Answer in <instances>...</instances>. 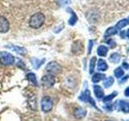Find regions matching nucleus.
I'll use <instances>...</instances> for the list:
<instances>
[{
    "mask_svg": "<svg viewBox=\"0 0 129 121\" xmlns=\"http://www.w3.org/2000/svg\"><path fill=\"white\" fill-rule=\"evenodd\" d=\"M114 74H115V76L116 77V78H121V77H123V74H124V71L123 70V69L121 67H118L116 68L115 71H114Z\"/></svg>",
    "mask_w": 129,
    "mask_h": 121,
    "instance_id": "5701e85b",
    "label": "nucleus"
},
{
    "mask_svg": "<svg viewBox=\"0 0 129 121\" xmlns=\"http://www.w3.org/2000/svg\"><path fill=\"white\" fill-rule=\"evenodd\" d=\"M93 45H94V41H93L92 40H90V41H89V46H88V53L89 54H90L91 52V51H92Z\"/></svg>",
    "mask_w": 129,
    "mask_h": 121,
    "instance_id": "393cba45",
    "label": "nucleus"
},
{
    "mask_svg": "<svg viewBox=\"0 0 129 121\" xmlns=\"http://www.w3.org/2000/svg\"><path fill=\"white\" fill-rule=\"evenodd\" d=\"M123 68H124L125 70H127V69H128V65H127V63L123 62Z\"/></svg>",
    "mask_w": 129,
    "mask_h": 121,
    "instance_id": "bb28decb",
    "label": "nucleus"
},
{
    "mask_svg": "<svg viewBox=\"0 0 129 121\" xmlns=\"http://www.w3.org/2000/svg\"><path fill=\"white\" fill-rule=\"evenodd\" d=\"M86 113L87 111L86 109H84L82 107H76L73 114H74V116L76 119H83L84 117H86Z\"/></svg>",
    "mask_w": 129,
    "mask_h": 121,
    "instance_id": "6e6552de",
    "label": "nucleus"
},
{
    "mask_svg": "<svg viewBox=\"0 0 129 121\" xmlns=\"http://www.w3.org/2000/svg\"><path fill=\"white\" fill-rule=\"evenodd\" d=\"M52 107H53V102L52 99L48 96H44L41 99V109L44 112H48L50 111Z\"/></svg>",
    "mask_w": 129,
    "mask_h": 121,
    "instance_id": "20e7f679",
    "label": "nucleus"
},
{
    "mask_svg": "<svg viewBox=\"0 0 129 121\" xmlns=\"http://www.w3.org/2000/svg\"><path fill=\"white\" fill-rule=\"evenodd\" d=\"M117 33V28L115 27H109L108 29L105 32V37H107V36H111L113 35H115Z\"/></svg>",
    "mask_w": 129,
    "mask_h": 121,
    "instance_id": "412c9836",
    "label": "nucleus"
},
{
    "mask_svg": "<svg viewBox=\"0 0 129 121\" xmlns=\"http://www.w3.org/2000/svg\"><path fill=\"white\" fill-rule=\"evenodd\" d=\"M27 79L29 81V82H31L32 85H34V86H38L36 74H33V73H29V74H27Z\"/></svg>",
    "mask_w": 129,
    "mask_h": 121,
    "instance_id": "2eb2a0df",
    "label": "nucleus"
},
{
    "mask_svg": "<svg viewBox=\"0 0 129 121\" xmlns=\"http://www.w3.org/2000/svg\"><path fill=\"white\" fill-rule=\"evenodd\" d=\"M72 52L76 54H80L83 52V44L80 40H76L74 42L72 47Z\"/></svg>",
    "mask_w": 129,
    "mask_h": 121,
    "instance_id": "1a4fd4ad",
    "label": "nucleus"
},
{
    "mask_svg": "<svg viewBox=\"0 0 129 121\" xmlns=\"http://www.w3.org/2000/svg\"><path fill=\"white\" fill-rule=\"evenodd\" d=\"M67 11H68V12H70L71 14V17L70 19H69V23H70V25L74 26L77 23V21H78V15L75 14V12L73 11L71 8H67Z\"/></svg>",
    "mask_w": 129,
    "mask_h": 121,
    "instance_id": "9d476101",
    "label": "nucleus"
},
{
    "mask_svg": "<svg viewBox=\"0 0 129 121\" xmlns=\"http://www.w3.org/2000/svg\"><path fill=\"white\" fill-rule=\"evenodd\" d=\"M97 67H98V70L99 71H106L108 68V66L104 60L99 59L98 60V66H97Z\"/></svg>",
    "mask_w": 129,
    "mask_h": 121,
    "instance_id": "f8f14e48",
    "label": "nucleus"
},
{
    "mask_svg": "<svg viewBox=\"0 0 129 121\" xmlns=\"http://www.w3.org/2000/svg\"><path fill=\"white\" fill-rule=\"evenodd\" d=\"M79 99H80V100H82V101H83V102H87V103H90L92 106H94L96 109L98 108L96 106H95V103H94V101L92 99V98H91V95H90V90H86L84 91V93H82V95H81L80 97H79Z\"/></svg>",
    "mask_w": 129,
    "mask_h": 121,
    "instance_id": "423d86ee",
    "label": "nucleus"
},
{
    "mask_svg": "<svg viewBox=\"0 0 129 121\" xmlns=\"http://www.w3.org/2000/svg\"><path fill=\"white\" fill-rule=\"evenodd\" d=\"M110 60L112 63H118L120 60V55L119 53H116V52H114L111 55L110 57Z\"/></svg>",
    "mask_w": 129,
    "mask_h": 121,
    "instance_id": "4be33fe9",
    "label": "nucleus"
},
{
    "mask_svg": "<svg viewBox=\"0 0 129 121\" xmlns=\"http://www.w3.org/2000/svg\"><path fill=\"white\" fill-rule=\"evenodd\" d=\"M55 78L52 74H46L41 78V82L44 88L50 89L55 84Z\"/></svg>",
    "mask_w": 129,
    "mask_h": 121,
    "instance_id": "39448f33",
    "label": "nucleus"
},
{
    "mask_svg": "<svg viewBox=\"0 0 129 121\" xmlns=\"http://www.w3.org/2000/svg\"><path fill=\"white\" fill-rule=\"evenodd\" d=\"M45 20V15L41 12H37L31 16L29 19V25L32 28H39L41 27Z\"/></svg>",
    "mask_w": 129,
    "mask_h": 121,
    "instance_id": "f257e3e1",
    "label": "nucleus"
},
{
    "mask_svg": "<svg viewBox=\"0 0 129 121\" xmlns=\"http://www.w3.org/2000/svg\"><path fill=\"white\" fill-rule=\"evenodd\" d=\"M45 69H46V71L48 73H49L50 74H60V73L62 71L61 66L56 62H50L49 63H48Z\"/></svg>",
    "mask_w": 129,
    "mask_h": 121,
    "instance_id": "7ed1b4c3",
    "label": "nucleus"
},
{
    "mask_svg": "<svg viewBox=\"0 0 129 121\" xmlns=\"http://www.w3.org/2000/svg\"><path fill=\"white\" fill-rule=\"evenodd\" d=\"M115 82V80H114V78L113 77H109V78H106L104 80V82H103V86L105 88H109V87H111L113 83H114Z\"/></svg>",
    "mask_w": 129,
    "mask_h": 121,
    "instance_id": "a211bd4d",
    "label": "nucleus"
},
{
    "mask_svg": "<svg viewBox=\"0 0 129 121\" xmlns=\"http://www.w3.org/2000/svg\"><path fill=\"white\" fill-rule=\"evenodd\" d=\"M129 21L127 19H123L122 20H120V21H119L118 23H117L116 24V28L117 29H122V28H123L124 27H126L127 24H128Z\"/></svg>",
    "mask_w": 129,
    "mask_h": 121,
    "instance_id": "aec40b11",
    "label": "nucleus"
},
{
    "mask_svg": "<svg viewBox=\"0 0 129 121\" xmlns=\"http://www.w3.org/2000/svg\"><path fill=\"white\" fill-rule=\"evenodd\" d=\"M117 95V93L116 92H113L112 94H111V95H107V96H105V97H103V102H105V103H107V102H110L111 100H112L113 99L115 98V96Z\"/></svg>",
    "mask_w": 129,
    "mask_h": 121,
    "instance_id": "b1692460",
    "label": "nucleus"
},
{
    "mask_svg": "<svg viewBox=\"0 0 129 121\" xmlns=\"http://www.w3.org/2000/svg\"><path fill=\"white\" fill-rule=\"evenodd\" d=\"M119 107L121 108V111L125 113H127L129 111V104L126 101H119Z\"/></svg>",
    "mask_w": 129,
    "mask_h": 121,
    "instance_id": "f3484780",
    "label": "nucleus"
},
{
    "mask_svg": "<svg viewBox=\"0 0 129 121\" xmlns=\"http://www.w3.org/2000/svg\"><path fill=\"white\" fill-rule=\"evenodd\" d=\"M7 48H11V49L13 50V51H15V52H17V53L21 54V55H22V54H24V53H25V52H27L26 48H23V47L11 45V46H7Z\"/></svg>",
    "mask_w": 129,
    "mask_h": 121,
    "instance_id": "4468645a",
    "label": "nucleus"
},
{
    "mask_svg": "<svg viewBox=\"0 0 129 121\" xmlns=\"http://www.w3.org/2000/svg\"><path fill=\"white\" fill-rule=\"evenodd\" d=\"M105 78H106V75L98 73V74H95L92 76V82L94 83H98L100 81H102Z\"/></svg>",
    "mask_w": 129,
    "mask_h": 121,
    "instance_id": "ddd939ff",
    "label": "nucleus"
},
{
    "mask_svg": "<svg viewBox=\"0 0 129 121\" xmlns=\"http://www.w3.org/2000/svg\"><path fill=\"white\" fill-rule=\"evenodd\" d=\"M15 62V57L8 52H0V63L3 66H11Z\"/></svg>",
    "mask_w": 129,
    "mask_h": 121,
    "instance_id": "f03ea898",
    "label": "nucleus"
},
{
    "mask_svg": "<svg viewBox=\"0 0 129 121\" xmlns=\"http://www.w3.org/2000/svg\"><path fill=\"white\" fill-rule=\"evenodd\" d=\"M9 29L10 23L8 20L3 16H0V33H6Z\"/></svg>",
    "mask_w": 129,
    "mask_h": 121,
    "instance_id": "0eeeda50",
    "label": "nucleus"
},
{
    "mask_svg": "<svg viewBox=\"0 0 129 121\" xmlns=\"http://www.w3.org/2000/svg\"><path fill=\"white\" fill-rule=\"evenodd\" d=\"M58 3L60 4L61 6H64V5H67V4L70 3L71 1L70 0H57Z\"/></svg>",
    "mask_w": 129,
    "mask_h": 121,
    "instance_id": "a878e982",
    "label": "nucleus"
},
{
    "mask_svg": "<svg viewBox=\"0 0 129 121\" xmlns=\"http://www.w3.org/2000/svg\"><path fill=\"white\" fill-rule=\"evenodd\" d=\"M107 121H111V120H107Z\"/></svg>",
    "mask_w": 129,
    "mask_h": 121,
    "instance_id": "c756f323",
    "label": "nucleus"
},
{
    "mask_svg": "<svg viewBox=\"0 0 129 121\" xmlns=\"http://www.w3.org/2000/svg\"><path fill=\"white\" fill-rule=\"evenodd\" d=\"M121 36H122V38H125V37H127L126 35H125V31H123L122 32H121Z\"/></svg>",
    "mask_w": 129,
    "mask_h": 121,
    "instance_id": "c85d7f7f",
    "label": "nucleus"
},
{
    "mask_svg": "<svg viewBox=\"0 0 129 121\" xmlns=\"http://www.w3.org/2000/svg\"><path fill=\"white\" fill-rule=\"evenodd\" d=\"M97 52H98L99 56H106L108 52V48L104 45H100L98 48Z\"/></svg>",
    "mask_w": 129,
    "mask_h": 121,
    "instance_id": "dca6fc26",
    "label": "nucleus"
},
{
    "mask_svg": "<svg viewBox=\"0 0 129 121\" xmlns=\"http://www.w3.org/2000/svg\"><path fill=\"white\" fill-rule=\"evenodd\" d=\"M129 95V88H126V90H125V96H128Z\"/></svg>",
    "mask_w": 129,
    "mask_h": 121,
    "instance_id": "cd10ccee",
    "label": "nucleus"
},
{
    "mask_svg": "<svg viewBox=\"0 0 129 121\" xmlns=\"http://www.w3.org/2000/svg\"><path fill=\"white\" fill-rule=\"evenodd\" d=\"M94 95L98 99H102L104 97V91L102 89V87L98 86V85H95L94 86Z\"/></svg>",
    "mask_w": 129,
    "mask_h": 121,
    "instance_id": "9b49d317",
    "label": "nucleus"
},
{
    "mask_svg": "<svg viewBox=\"0 0 129 121\" xmlns=\"http://www.w3.org/2000/svg\"><path fill=\"white\" fill-rule=\"evenodd\" d=\"M96 63H97V58L95 56H93L90 62V70H89V73H90V74H92L94 72V68L96 66Z\"/></svg>",
    "mask_w": 129,
    "mask_h": 121,
    "instance_id": "6ab92c4d",
    "label": "nucleus"
}]
</instances>
